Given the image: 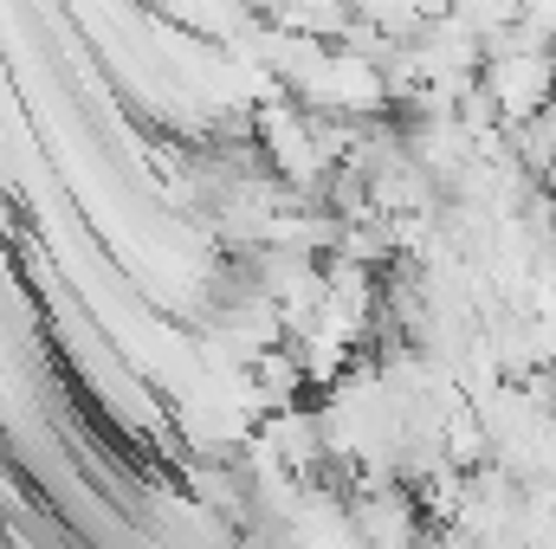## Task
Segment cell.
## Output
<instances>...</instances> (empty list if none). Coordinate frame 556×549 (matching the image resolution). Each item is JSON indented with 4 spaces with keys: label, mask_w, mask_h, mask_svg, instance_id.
I'll list each match as a JSON object with an SVG mask.
<instances>
[{
    "label": "cell",
    "mask_w": 556,
    "mask_h": 549,
    "mask_svg": "<svg viewBox=\"0 0 556 549\" xmlns=\"http://www.w3.org/2000/svg\"><path fill=\"white\" fill-rule=\"evenodd\" d=\"M485 98L498 104V124L518 130L531 117H544L556 104V52H511V59H485L479 72Z\"/></svg>",
    "instance_id": "6da1fadb"
}]
</instances>
